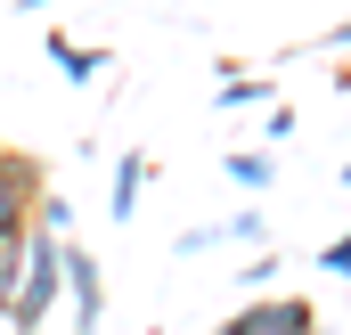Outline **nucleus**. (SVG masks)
<instances>
[{"instance_id": "nucleus-1", "label": "nucleus", "mask_w": 351, "mask_h": 335, "mask_svg": "<svg viewBox=\"0 0 351 335\" xmlns=\"http://www.w3.org/2000/svg\"><path fill=\"white\" fill-rule=\"evenodd\" d=\"M49 311H58V238H41L33 221H25V270H16V294H8V335H41L49 327Z\"/></svg>"}, {"instance_id": "nucleus-2", "label": "nucleus", "mask_w": 351, "mask_h": 335, "mask_svg": "<svg viewBox=\"0 0 351 335\" xmlns=\"http://www.w3.org/2000/svg\"><path fill=\"white\" fill-rule=\"evenodd\" d=\"M58 294L74 303V335H98V319H106V270H98L74 238L58 246Z\"/></svg>"}, {"instance_id": "nucleus-3", "label": "nucleus", "mask_w": 351, "mask_h": 335, "mask_svg": "<svg viewBox=\"0 0 351 335\" xmlns=\"http://www.w3.org/2000/svg\"><path fill=\"white\" fill-rule=\"evenodd\" d=\"M221 335H319V311L302 294H254Z\"/></svg>"}, {"instance_id": "nucleus-4", "label": "nucleus", "mask_w": 351, "mask_h": 335, "mask_svg": "<svg viewBox=\"0 0 351 335\" xmlns=\"http://www.w3.org/2000/svg\"><path fill=\"white\" fill-rule=\"evenodd\" d=\"M33 196H41V156L0 148V238H16L33 221Z\"/></svg>"}, {"instance_id": "nucleus-5", "label": "nucleus", "mask_w": 351, "mask_h": 335, "mask_svg": "<svg viewBox=\"0 0 351 335\" xmlns=\"http://www.w3.org/2000/svg\"><path fill=\"white\" fill-rule=\"evenodd\" d=\"M41 58H58V74L66 82H98L106 74V49H82V41H66V33H49V49Z\"/></svg>"}, {"instance_id": "nucleus-6", "label": "nucleus", "mask_w": 351, "mask_h": 335, "mask_svg": "<svg viewBox=\"0 0 351 335\" xmlns=\"http://www.w3.org/2000/svg\"><path fill=\"white\" fill-rule=\"evenodd\" d=\"M139 188H147V156H139V148H123V164H114V188H106L114 221H131V213H139Z\"/></svg>"}, {"instance_id": "nucleus-7", "label": "nucleus", "mask_w": 351, "mask_h": 335, "mask_svg": "<svg viewBox=\"0 0 351 335\" xmlns=\"http://www.w3.org/2000/svg\"><path fill=\"white\" fill-rule=\"evenodd\" d=\"M221 106H278V82L269 74H229L221 82Z\"/></svg>"}, {"instance_id": "nucleus-8", "label": "nucleus", "mask_w": 351, "mask_h": 335, "mask_svg": "<svg viewBox=\"0 0 351 335\" xmlns=\"http://www.w3.org/2000/svg\"><path fill=\"white\" fill-rule=\"evenodd\" d=\"M229 180H237V188H269V180H278L269 148H229Z\"/></svg>"}, {"instance_id": "nucleus-9", "label": "nucleus", "mask_w": 351, "mask_h": 335, "mask_svg": "<svg viewBox=\"0 0 351 335\" xmlns=\"http://www.w3.org/2000/svg\"><path fill=\"white\" fill-rule=\"evenodd\" d=\"M16 270H25V229L0 238V319H8V294H16Z\"/></svg>"}, {"instance_id": "nucleus-10", "label": "nucleus", "mask_w": 351, "mask_h": 335, "mask_svg": "<svg viewBox=\"0 0 351 335\" xmlns=\"http://www.w3.org/2000/svg\"><path fill=\"white\" fill-rule=\"evenodd\" d=\"M221 238H254V246H262L269 221H262V213H237V221H221Z\"/></svg>"}, {"instance_id": "nucleus-11", "label": "nucleus", "mask_w": 351, "mask_h": 335, "mask_svg": "<svg viewBox=\"0 0 351 335\" xmlns=\"http://www.w3.org/2000/svg\"><path fill=\"white\" fill-rule=\"evenodd\" d=\"M319 270H327V278H343V270H351V246H343V238H327V253H319Z\"/></svg>"}, {"instance_id": "nucleus-12", "label": "nucleus", "mask_w": 351, "mask_h": 335, "mask_svg": "<svg viewBox=\"0 0 351 335\" xmlns=\"http://www.w3.org/2000/svg\"><path fill=\"white\" fill-rule=\"evenodd\" d=\"M16 8H58V0H16Z\"/></svg>"}]
</instances>
